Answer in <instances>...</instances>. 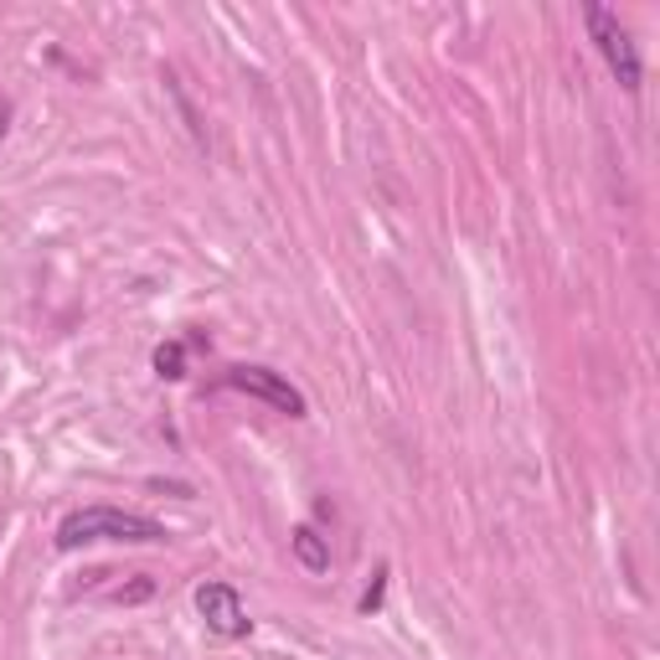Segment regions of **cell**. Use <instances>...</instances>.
<instances>
[{"label":"cell","mask_w":660,"mask_h":660,"mask_svg":"<svg viewBox=\"0 0 660 660\" xmlns=\"http://www.w3.org/2000/svg\"><path fill=\"white\" fill-rule=\"evenodd\" d=\"M171 531L150 516H135V511H114V505H83L73 516H62L58 526V547L73 552V547L88 542H166Z\"/></svg>","instance_id":"6da1fadb"},{"label":"cell","mask_w":660,"mask_h":660,"mask_svg":"<svg viewBox=\"0 0 660 660\" xmlns=\"http://www.w3.org/2000/svg\"><path fill=\"white\" fill-rule=\"evenodd\" d=\"M583 21H588V32H594V41H599L609 73L620 78V88L624 94H640V52H635L630 32L620 26V16H614L609 5H583Z\"/></svg>","instance_id":"7a4b0ae2"},{"label":"cell","mask_w":660,"mask_h":660,"mask_svg":"<svg viewBox=\"0 0 660 660\" xmlns=\"http://www.w3.org/2000/svg\"><path fill=\"white\" fill-rule=\"evenodd\" d=\"M228 388L248 392V398H264L269 408L290 413V418H305V392L290 388V382H284L279 371H269V367H233V371H228Z\"/></svg>","instance_id":"3957f363"},{"label":"cell","mask_w":660,"mask_h":660,"mask_svg":"<svg viewBox=\"0 0 660 660\" xmlns=\"http://www.w3.org/2000/svg\"><path fill=\"white\" fill-rule=\"evenodd\" d=\"M196 609H201V620L212 624L217 635H228V640L248 635V609H243L233 583H201L196 588Z\"/></svg>","instance_id":"277c9868"},{"label":"cell","mask_w":660,"mask_h":660,"mask_svg":"<svg viewBox=\"0 0 660 660\" xmlns=\"http://www.w3.org/2000/svg\"><path fill=\"white\" fill-rule=\"evenodd\" d=\"M294 558L310 567V573H326V567H330V547H326V537H320L315 526H300V531H294Z\"/></svg>","instance_id":"5b68a950"},{"label":"cell","mask_w":660,"mask_h":660,"mask_svg":"<svg viewBox=\"0 0 660 660\" xmlns=\"http://www.w3.org/2000/svg\"><path fill=\"white\" fill-rule=\"evenodd\" d=\"M156 371L166 377V382L186 377V346H181V341H166V346H156Z\"/></svg>","instance_id":"8992f818"}]
</instances>
